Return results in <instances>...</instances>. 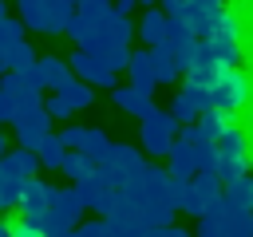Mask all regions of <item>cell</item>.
Here are the masks:
<instances>
[{
	"mask_svg": "<svg viewBox=\"0 0 253 237\" xmlns=\"http://www.w3.org/2000/svg\"><path fill=\"white\" fill-rule=\"evenodd\" d=\"M115 209H126V213L142 217L146 225H170L174 213H178V205L170 198V170L146 166L142 174H134L126 186H119V205Z\"/></svg>",
	"mask_w": 253,
	"mask_h": 237,
	"instance_id": "6da1fadb",
	"label": "cell"
},
{
	"mask_svg": "<svg viewBox=\"0 0 253 237\" xmlns=\"http://www.w3.org/2000/svg\"><path fill=\"white\" fill-rule=\"evenodd\" d=\"M194 237H253V209L229 205L225 194H221V198H213V201L198 213Z\"/></svg>",
	"mask_w": 253,
	"mask_h": 237,
	"instance_id": "7a4b0ae2",
	"label": "cell"
},
{
	"mask_svg": "<svg viewBox=\"0 0 253 237\" xmlns=\"http://www.w3.org/2000/svg\"><path fill=\"white\" fill-rule=\"evenodd\" d=\"M43 162H40V154L36 150H28V146H16V150H8L4 158H0V213L4 209H12V205H20V194H24V182L28 178H36V170H40Z\"/></svg>",
	"mask_w": 253,
	"mask_h": 237,
	"instance_id": "3957f363",
	"label": "cell"
},
{
	"mask_svg": "<svg viewBox=\"0 0 253 237\" xmlns=\"http://www.w3.org/2000/svg\"><path fill=\"white\" fill-rule=\"evenodd\" d=\"M16 8H20V20L43 36H63L67 20L75 16L71 0H16Z\"/></svg>",
	"mask_w": 253,
	"mask_h": 237,
	"instance_id": "277c9868",
	"label": "cell"
},
{
	"mask_svg": "<svg viewBox=\"0 0 253 237\" xmlns=\"http://www.w3.org/2000/svg\"><path fill=\"white\" fill-rule=\"evenodd\" d=\"M142 126H138V138H142V150L146 154H154V158H166L170 154V146L178 142V134H182V122L170 115V111H150L146 118H138Z\"/></svg>",
	"mask_w": 253,
	"mask_h": 237,
	"instance_id": "5b68a950",
	"label": "cell"
},
{
	"mask_svg": "<svg viewBox=\"0 0 253 237\" xmlns=\"http://www.w3.org/2000/svg\"><path fill=\"white\" fill-rule=\"evenodd\" d=\"M83 213H87V205H83V194H79V186L71 182V186H55V194H51V209H47V221H43V229H47V237H59V233H67V229H75L79 221H83Z\"/></svg>",
	"mask_w": 253,
	"mask_h": 237,
	"instance_id": "8992f818",
	"label": "cell"
},
{
	"mask_svg": "<svg viewBox=\"0 0 253 237\" xmlns=\"http://www.w3.org/2000/svg\"><path fill=\"white\" fill-rule=\"evenodd\" d=\"M210 95H213V107H221V111L233 115V111L249 107L253 83H249V75H245L241 67H221L217 79H213V87H210Z\"/></svg>",
	"mask_w": 253,
	"mask_h": 237,
	"instance_id": "52a82bcc",
	"label": "cell"
},
{
	"mask_svg": "<svg viewBox=\"0 0 253 237\" xmlns=\"http://www.w3.org/2000/svg\"><path fill=\"white\" fill-rule=\"evenodd\" d=\"M213 142H217V174H221V182L241 178L245 166H249V138H245V130L225 126Z\"/></svg>",
	"mask_w": 253,
	"mask_h": 237,
	"instance_id": "ba28073f",
	"label": "cell"
},
{
	"mask_svg": "<svg viewBox=\"0 0 253 237\" xmlns=\"http://www.w3.org/2000/svg\"><path fill=\"white\" fill-rule=\"evenodd\" d=\"M241 32H245V24H241V16L237 12H225L221 16V24L213 28V36H206L210 43H213V55H217V63L221 67H241Z\"/></svg>",
	"mask_w": 253,
	"mask_h": 237,
	"instance_id": "9c48e42d",
	"label": "cell"
},
{
	"mask_svg": "<svg viewBox=\"0 0 253 237\" xmlns=\"http://www.w3.org/2000/svg\"><path fill=\"white\" fill-rule=\"evenodd\" d=\"M99 170H103L115 186H126L134 174H142V170H146V162H142V150H138V146L111 142V150L99 158Z\"/></svg>",
	"mask_w": 253,
	"mask_h": 237,
	"instance_id": "30bf717a",
	"label": "cell"
},
{
	"mask_svg": "<svg viewBox=\"0 0 253 237\" xmlns=\"http://www.w3.org/2000/svg\"><path fill=\"white\" fill-rule=\"evenodd\" d=\"M0 91L8 95V103L16 107V115L43 103V87H40L28 71H4V75H0ZM12 122H16V118H12Z\"/></svg>",
	"mask_w": 253,
	"mask_h": 237,
	"instance_id": "8fae6325",
	"label": "cell"
},
{
	"mask_svg": "<svg viewBox=\"0 0 253 237\" xmlns=\"http://www.w3.org/2000/svg\"><path fill=\"white\" fill-rule=\"evenodd\" d=\"M206 107H213V95H210V87H198V83H182L178 91H174V99H170V115L186 126V122H198V115L206 111Z\"/></svg>",
	"mask_w": 253,
	"mask_h": 237,
	"instance_id": "7c38bea8",
	"label": "cell"
},
{
	"mask_svg": "<svg viewBox=\"0 0 253 237\" xmlns=\"http://www.w3.org/2000/svg\"><path fill=\"white\" fill-rule=\"evenodd\" d=\"M79 186V194H83V205L91 209V213H111L115 205H119V186L103 174V170H95L91 178H83V182H75Z\"/></svg>",
	"mask_w": 253,
	"mask_h": 237,
	"instance_id": "4fadbf2b",
	"label": "cell"
},
{
	"mask_svg": "<svg viewBox=\"0 0 253 237\" xmlns=\"http://www.w3.org/2000/svg\"><path fill=\"white\" fill-rule=\"evenodd\" d=\"M67 63H71V71H75L79 79H87L91 87H119V83H115V79H119V71H115V67H111L103 55H95V51L75 47Z\"/></svg>",
	"mask_w": 253,
	"mask_h": 237,
	"instance_id": "5bb4252c",
	"label": "cell"
},
{
	"mask_svg": "<svg viewBox=\"0 0 253 237\" xmlns=\"http://www.w3.org/2000/svg\"><path fill=\"white\" fill-rule=\"evenodd\" d=\"M51 194H55L51 182L28 178V182H24V194H20V217L32 221V225H43V221H47V209H51Z\"/></svg>",
	"mask_w": 253,
	"mask_h": 237,
	"instance_id": "9a60e30c",
	"label": "cell"
},
{
	"mask_svg": "<svg viewBox=\"0 0 253 237\" xmlns=\"http://www.w3.org/2000/svg\"><path fill=\"white\" fill-rule=\"evenodd\" d=\"M16 142L20 146H28V150H36L47 134H51V111L40 103V107H32V111H20L16 115Z\"/></svg>",
	"mask_w": 253,
	"mask_h": 237,
	"instance_id": "2e32d148",
	"label": "cell"
},
{
	"mask_svg": "<svg viewBox=\"0 0 253 237\" xmlns=\"http://www.w3.org/2000/svg\"><path fill=\"white\" fill-rule=\"evenodd\" d=\"M43 91H59V87H67L71 79H75V71H71V63L67 59H59V55H40L36 59V67L28 71Z\"/></svg>",
	"mask_w": 253,
	"mask_h": 237,
	"instance_id": "e0dca14e",
	"label": "cell"
},
{
	"mask_svg": "<svg viewBox=\"0 0 253 237\" xmlns=\"http://www.w3.org/2000/svg\"><path fill=\"white\" fill-rule=\"evenodd\" d=\"M217 71H221V63H217V55H213V43L202 36V40H198V51H194V59H190V67H186V79L198 83V87H213Z\"/></svg>",
	"mask_w": 253,
	"mask_h": 237,
	"instance_id": "ac0fdd59",
	"label": "cell"
},
{
	"mask_svg": "<svg viewBox=\"0 0 253 237\" xmlns=\"http://www.w3.org/2000/svg\"><path fill=\"white\" fill-rule=\"evenodd\" d=\"M111 103H115L119 111L134 115V118H146V115L154 111V99H150L146 91H138L134 83H126V87H111Z\"/></svg>",
	"mask_w": 253,
	"mask_h": 237,
	"instance_id": "d6986e66",
	"label": "cell"
},
{
	"mask_svg": "<svg viewBox=\"0 0 253 237\" xmlns=\"http://www.w3.org/2000/svg\"><path fill=\"white\" fill-rule=\"evenodd\" d=\"M221 16H225L221 0H190V12H186V20L194 24L198 36H213V28L221 24Z\"/></svg>",
	"mask_w": 253,
	"mask_h": 237,
	"instance_id": "ffe728a7",
	"label": "cell"
},
{
	"mask_svg": "<svg viewBox=\"0 0 253 237\" xmlns=\"http://www.w3.org/2000/svg\"><path fill=\"white\" fill-rule=\"evenodd\" d=\"M166 170H170L174 178H194V174H198V150H194L190 138L178 134V142H174L170 154H166Z\"/></svg>",
	"mask_w": 253,
	"mask_h": 237,
	"instance_id": "44dd1931",
	"label": "cell"
},
{
	"mask_svg": "<svg viewBox=\"0 0 253 237\" xmlns=\"http://www.w3.org/2000/svg\"><path fill=\"white\" fill-rule=\"evenodd\" d=\"M126 75H130V83H134L138 91L154 95V87H158V75H154V59H150V47H142V51H130Z\"/></svg>",
	"mask_w": 253,
	"mask_h": 237,
	"instance_id": "7402d4cb",
	"label": "cell"
},
{
	"mask_svg": "<svg viewBox=\"0 0 253 237\" xmlns=\"http://www.w3.org/2000/svg\"><path fill=\"white\" fill-rule=\"evenodd\" d=\"M166 32H170V16L162 8H146L138 20V40L146 47H154V43H166Z\"/></svg>",
	"mask_w": 253,
	"mask_h": 237,
	"instance_id": "603a6c76",
	"label": "cell"
},
{
	"mask_svg": "<svg viewBox=\"0 0 253 237\" xmlns=\"http://www.w3.org/2000/svg\"><path fill=\"white\" fill-rule=\"evenodd\" d=\"M150 59H154V75H158V87H170L178 75H186V71L178 67L174 51H170L166 43H154V47H150Z\"/></svg>",
	"mask_w": 253,
	"mask_h": 237,
	"instance_id": "cb8c5ba5",
	"label": "cell"
},
{
	"mask_svg": "<svg viewBox=\"0 0 253 237\" xmlns=\"http://www.w3.org/2000/svg\"><path fill=\"white\" fill-rule=\"evenodd\" d=\"M36 154H40L43 170H63V158H67V142H63L59 134H47V138L36 146Z\"/></svg>",
	"mask_w": 253,
	"mask_h": 237,
	"instance_id": "d4e9b609",
	"label": "cell"
},
{
	"mask_svg": "<svg viewBox=\"0 0 253 237\" xmlns=\"http://www.w3.org/2000/svg\"><path fill=\"white\" fill-rule=\"evenodd\" d=\"M99 170V162L87 154V150H67V158H63V174L71 178V182H83V178H91Z\"/></svg>",
	"mask_w": 253,
	"mask_h": 237,
	"instance_id": "484cf974",
	"label": "cell"
},
{
	"mask_svg": "<svg viewBox=\"0 0 253 237\" xmlns=\"http://www.w3.org/2000/svg\"><path fill=\"white\" fill-rule=\"evenodd\" d=\"M225 201L229 205H241V209H253V174L245 170L241 178H233V182H225Z\"/></svg>",
	"mask_w": 253,
	"mask_h": 237,
	"instance_id": "4316f807",
	"label": "cell"
},
{
	"mask_svg": "<svg viewBox=\"0 0 253 237\" xmlns=\"http://www.w3.org/2000/svg\"><path fill=\"white\" fill-rule=\"evenodd\" d=\"M4 59H8V71H32L40 55L32 51V43H28V40H20V43L4 47Z\"/></svg>",
	"mask_w": 253,
	"mask_h": 237,
	"instance_id": "83f0119b",
	"label": "cell"
},
{
	"mask_svg": "<svg viewBox=\"0 0 253 237\" xmlns=\"http://www.w3.org/2000/svg\"><path fill=\"white\" fill-rule=\"evenodd\" d=\"M75 12L87 20V24H107L115 16V0H79Z\"/></svg>",
	"mask_w": 253,
	"mask_h": 237,
	"instance_id": "f1b7e54d",
	"label": "cell"
},
{
	"mask_svg": "<svg viewBox=\"0 0 253 237\" xmlns=\"http://www.w3.org/2000/svg\"><path fill=\"white\" fill-rule=\"evenodd\" d=\"M59 91H63V99H67L75 111H83V107H91V103H95V95H91V83H87V79H79V75H75L67 87H59Z\"/></svg>",
	"mask_w": 253,
	"mask_h": 237,
	"instance_id": "f546056e",
	"label": "cell"
},
{
	"mask_svg": "<svg viewBox=\"0 0 253 237\" xmlns=\"http://www.w3.org/2000/svg\"><path fill=\"white\" fill-rule=\"evenodd\" d=\"M79 150H87V154L99 162V158L111 150V138H107V130H99V126H87V130H83V142H79Z\"/></svg>",
	"mask_w": 253,
	"mask_h": 237,
	"instance_id": "4dcf8cb0",
	"label": "cell"
},
{
	"mask_svg": "<svg viewBox=\"0 0 253 237\" xmlns=\"http://www.w3.org/2000/svg\"><path fill=\"white\" fill-rule=\"evenodd\" d=\"M24 32H28V24H24V20L4 16V20H0V51H4V47H12V43H20V40H24Z\"/></svg>",
	"mask_w": 253,
	"mask_h": 237,
	"instance_id": "1f68e13d",
	"label": "cell"
},
{
	"mask_svg": "<svg viewBox=\"0 0 253 237\" xmlns=\"http://www.w3.org/2000/svg\"><path fill=\"white\" fill-rule=\"evenodd\" d=\"M103 59H107L115 71H126V63H130V43H111V47H103Z\"/></svg>",
	"mask_w": 253,
	"mask_h": 237,
	"instance_id": "d6a6232c",
	"label": "cell"
},
{
	"mask_svg": "<svg viewBox=\"0 0 253 237\" xmlns=\"http://www.w3.org/2000/svg\"><path fill=\"white\" fill-rule=\"evenodd\" d=\"M43 107L51 111V118H71V115H75V107L63 99V91H51V95L43 99Z\"/></svg>",
	"mask_w": 253,
	"mask_h": 237,
	"instance_id": "836d02e7",
	"label": "cell"
},
{
	"mask_svg": "<svg viewBox=\"0 0 253 237\" xmlns=\"http://www.w3.org/2000/svg\"><path fill=\"white\" fill-rule=\"evenodd\" d=\"M75 233H79V237H111V225H107V217L99 213V217H91V221H79Z\"/></svg>",
	"mask_w": 253,
	"mask_h": 237,
	"instance_id": "e575fe53",
	"label": "cell"
},
{
	"mask_svg": "<svg viewBox=\"0 0 253 237\" xmlns=\"http://www.w3.org/2000/svg\"><path fill=\"white\" fill-rule=\"evenodd\" d=\"M12 237H47V229L43 225H32V221H12Z\"/></svg>",
	"mask_w": 253,
	"mask_h": 237,
	"instance_id": "d590c367",
	"label": "cell"
},
{
	"mask_svg": "<svg viewBox=\"0 0 253 237\" xmlns=\"http://www.w3.org/2000/svg\"><path fill=\"white\" fill-rule=\"evenodd\" d=\"M83 130H87V126H63V130H59V138L67 142V150H79V142H83Z\"/></svg>",
	"mask_w": 253,
	"mask_h": 237,
	"instance_id": "8d00e7d4",
	"label": "cell"
},
{
	"mask_svg": "<svg viewBox=\"0 0 253 237\" xmlns=\"http://www.w3.org/2000/svg\"><path fill=\"white\" fill-rule=\"evenodd\" d=\"M158 8H162L166 16H186V12H190V0H158Z\"/></svg>",
	"mask_w": 253,
	"mask_h": 237,
	"instance_id": "74e56055",
	"label": "cell"
},
{
	"mask_svg": "<svg viewBox=\"0 0 253 237\" xmlns=\"http://www.w3.org/2000/svg\"><path fill=\"white\" fill-rule=\"evenodd\" d=\"M12 118H16V107H12V103H8V95L0 91V122H12Z\"/></svg>",
	"mask_w": 253,
	"mask_h": 237,
	"instance_id": "f35d334b",
	"label": "cell"
},
{
	"mask_svg": "<svg viewBox=\"0 0 253 237\" xmlns=\"http://www.w3.org/2000/svg\"><path fill=\"white\" fill-rule=\"evenodd\" d=\"M138 8V0H115V12H123V16H130Z\"/></svg>",
	"mask_w": 253,
	"mask_h": 237,
	"instance_id": "ab89813d",
	"label": "cell"
},
{
	"mask_svg": "<svg viewBox=\"0 0 253 237\" xmlns=\"http://www.w3.org/2000/svg\"><path fill=\"white\" fill-rule=\"evenodd\" d=\"M162 237H194V233H190V229H182V225H166V229H162Z\"/></svg>",
	"mask_w": 253,
	"mask_h": 237,
	"instance_id": "60d3db41",
	"label": "cell"
},
{
	"mask_svg": "<svg viewBox=\"0 0 253 237\" xmlns=\"http://www.w3.org/2000/svg\"><path fill=\"white\" fill-rule=\"evenodd\" d=\"M4 16H8V4H4V0H0V20H4Z\"/></svg>",
	"mask_w": 253,
	"mask_h": 237,
	"instance_id": "b9f144b4",
	"label": "cell"
},
{
	"mask_svg": "<svg viewBox=\"0 0 253 237\" xmlns=\"http://www.w3.org/2000/svg\"><path fill=\"white\" fill-rule=\"evenodd\" d=\"M138 4H142V8H154V4H158V0H138Z\"/></svg>",
	"mask_w": 253,
	"mask_h": 237,
	"instance_id": "7bdbcfd3",
	"label": "cell"
},
{
	"mask_svg": "<svg viewBox=\"0 0 253 237\" xmlns=\"http://www.w3.org/2000/svg\"><path fill=\"white\" fill-rule=\"evenodd\" d=\"M59 237H79V233H75V229H67V233H59Z\"/></svg>",
	"mask_w": 253,
	"mask_h": 237,
	"instance_id": "ee69618b",
	"label": "cell"
},
{
	"mask_svg": "<svg viewBox=\"0 0 253 237\" xmlns=\"http://www.w3.org/2000/svg\"><path fill=\"white\" fill-rule=\"evenodd\" d=\"M71 4H79V0H71Z\"/></svg>",
	"mask_w": 253,
	"mask_h": 237,
	"instance_id": "f6af8a7d",
	"label": "cell"
}]
</instances>
